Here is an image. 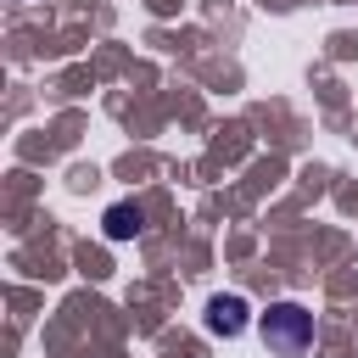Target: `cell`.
I'll use <instances>...</instances> for the list:
<instances>
[{
    "instance_id": "obj_1",
    "label": "cell",
    "mask_w": 358,
    "mask_h": 358,
    "mask_svg": "<svg viewBox=\"0 0 358 358\" xmlns=\"http://www.w3.org/2000/svg\"><path fill=\"white\" fill-rule=\"evenodd\" d=\"M257 330H263V347H268L274 358H302V352L313 347V313H308L302 302H274V308L257 319Z\"/></svg>"
},
{
    "instance_id": "obj_2",
    "label": "cell",
    "mask_w": 358,
    "mask_h": 358,
    "mask_svg": "<svg viewBox=\"0 0 358 358\" xmlns=\"http://www.w3.org/2000/svg\"><path fill=\"white\" fill-rule=\"evenodd\" d=\"M241 324H246V302L241 296H213L207 302V330L213 336H241Z\"/></svg>"
},
{
    "instance_id": "obj_3",
    "label": "cell",
    "mask_w": 358,
    "mask_h": 358,
    "mask_svg": "<svg viewBox=\"0 0 358 358\" xmlns=\"http://www.w3.org/2000/svg\"><path fill=\"white\" fill-rule=\"evenodd\" d=\"M140 224H145V218H140V207H112V213H106V235H112V241L140 235Z\"/></svg>"
}]
</instances>
